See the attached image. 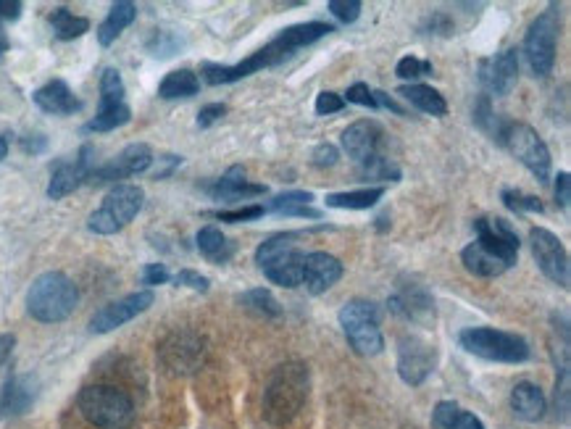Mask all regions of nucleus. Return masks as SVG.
<instances>
[{
	"label": "nucleus",
	"instance_id": "nucleus-1",
	"mask_svg": "<svg viewBox=\"0 0 571 429\" xmlns=\"http://www.w3.org/2000/svg\"><path fill=\"white\" fill-rule=\"evenodd\" d=\"M311 372L303 361L277 366L264 390V419L272 427L285 429L295 422L308 401Z\"/></svg>",
	"mask_w": 571,
	"mask_h": 429
},
{
	"label": "nucleus",
	"instance_id": "nucleus-2",
	"mask_svg": "<svg viewBox=\"0 0 571 429\" xmlns=\"http://www.w3.org/2000/svg\"><path fill=\"white\" fill-rule=\"evenodd\" d=\"M79 303V290L64 272H45L29 285L27 314L40 324L66 322Z\"/></svg>",
	"mask_w": 571,
	"mask_h": 429
},
{
	"label": "nucleus",
	"instance_id": "nucleus-3",
	"mask_svg": "<svg viewBox=\"0 0 571 429\" xmlns=\"http://www.w3.org/2000/svg\"><path fill=\"white\" fill-rule=\"evenodd\" d=\"M79 414L98 429H129L135 422V403L114 385H87L77 395Z\"/></svg>",
	"mask_w": 571,
	"mask_h": 429
},
{
	"label": "nucleus",
	"instance_id": "nucleus-4",
	"mask_svg": "<svg viewBox=\"0 0 571 429\" xmlns=\"http://www.w3.org/2000/svg\"><path fill=\"white\" fill-rule=\"evenodd\" d=\"M298 232H285V235H274L256 248V264L258 269L266 274L269 282L279 287H293L303 285V264H306V253L300 251L298 245Z\"/></svg>",
	"mask_w": 571,
	"mask_h": 429
},
{
	"label": "nucleus",
	"instance_id": "nucleus-5",
	"mask_svg": "<svg viewBox=\"0 0 571 429\" xmlns=\"http://www.w3.org/2000/svg\"><path fill=\"white\" fill-rule=\"evenodd\" d=\"M340 327L345 332V340L358 356H379L385 351V337H382V311L374 301L353 298L340 308Z\"/></svg>",
	"mask_w": 571,
	"mask_h": 429
},
{
	"label": "nucleus",
	"instance_id": "nucleus-6",
	"mask_svg": "<svg viewBox=\"0 0 571 429\" xmlns=\"http://www.w3.org/2000/svg\"><path fill=\"white\" fill-rule=\"evenodd\" d=\"M458 343L472 356L485 358V361H498V364H524L532 351L522 335L503 332L495 327H469L458 335Z\"/></svg>",
	"mask_w": 571,
	"mask_h": 429
},
{
	"label": "nucleus",
	"instance_id": "nucleus-7",
	"mask_svg": "<svg viewBox=\"0 0 571 429\" xmlns=\"http://www.w3.org/2000/svg\"><path fill=\"white\" fill-rule=\"evenodd\" d=\"M145 193L143 187L137 185H114L103 198L100 208H95L90 219H87V229L95 235H116L122 232L140 211H143Z\"/></svg>",
	"mask_w": 571,
	"mask_h": 429
},
{
	"label": "nucleus",
	"instance_id": "nucleus-8",
	"mask_svg": "<svg viewBox=\"0 0 571 429\" xmlns=\"http://www.w3.org/2000/svg\"><path fill=\"white\" fill-rule=\"evenodd\" d=\"M498 143L506 145L508 153H511L519 164L527 166L529 172L537 177V182H548L553 158H550V151L543 137L537 135V129H532L524 122H508L506 119L498 132Z\"/></svg>",
	"mask_w": 571,
	"mask_h": 429
},
{
	"label": "nucleus",
	"instance_id": "nucleus-9",
	"mask_svg": "<svg viewBox=\"0 0 571 429\" xmlns=\"http://www.w3.org/2000/svg\"><path fill=\"white\" fill-rule=\"evenodd\" d=\"M558 29H561V19L556 8H548L529 24L527 37H524V58L535 77H548L556 66Z\"/></svg>",
	"mask_w": 571,
	"mask_h": 429
},
{
	"label": "nucleus",
	"instance_id": "nucleus-10",
	"mask_svg": "<svg viewBox=\"0 0 571 429\" xmlns=\"http://www.w3.org/2000/svg\"><path fill=\"white\" fill-rule=\"evenodd\" d=\"M208 343L195 332H172L158 345V361L169 374L187 377L206 364Z\"/></svg>",
	"mask_w": 571,
	"mask_h": 429
},
{
	"label": "nucleus",
	"instance_id": "nucleus-11",
	"mask_svg": "<svg viewBox=\"0 0 571 429\" xmlns=\"http://www.w3.org/2000/svg\"><path fill=\"white\" fill-rule=\"evenodd\" d=\"M293 56V53L287 51L285 45L279 43L277 37H274L272 43L264 45L261 51L250 53L245 61L240 64H232V66H222V64H203L200 66V74L206 79L208 85H232V82H240V79L250 77V74L261 72V69H272V66H279L282 61Z\"/></svg>",
	"mask_w": 571,
	"mask_h": 429
},
{
	"label": "nucleus",
	"instance_id": "nucleus-12",
	"mask_svg": "<svg viewBox=\"0 0 571 429\" xmlns=\"http://www.w3.org/2000/svg\"><path fill=\"white\" fill-rule=\"evenodd\" d=\"M124 82L122 74L116 69H106L100 74V108L98 114L85 124V132H111L132 119V108L124 101Z\"/></svg>",
	"mask_w": 571,
	"mask_h": 429
},
{
	"label": "nucleus",
	"instance_id": "nucleus-13",
	"mask_svg": "<svg viewBox=\"0 0 571 429\" xmlns=\"http://www.w3.org/2000/svg\"><path fill=\"white\" fill-rule=\"evenodd\" d=\"M529 248H532V256H535L540 272H543L553 285L569 287L571 279L569 253H566L564 243H561L550 229L545 227L529 229Z\"/></svg>",
	"mask_w": 571,
	"mask_h": 429
},
{
	"label": "nucleus",
	"instance_id": "nucleus-14",
	"mask_svg": "<svg viewBox=\"0 0 571 429\" xmlns=\"http://www.w3.org/2000/svg\"><path fill=\"white\" fill-rule=\"evenodd\" d=\"M437 348L427 343L419 335H403L398 343V374L400 379L411 387H419L427 382V377L435 372Z\"/></svg>",
	"mask_w": 571,
	"mask_h": 429
},
{
	"label": "nucleus",
	"instance_id": "nucleus-15",
	"mask_svg": "<svg viewBox=\"0 0 571 429\" xmlns=\"http://www.w3.org/2000/svg\"><path fill=\"white\" fill-rule=\"evenodd\" d=\"M156 301L153 290H140V293L124 295L119 301L106 303V306L95 311V316L90 319V329L95 335H106V332H114V329L124 327L127 322L137 319L140 314H145L150 306Z\"/></svg>",
	"mask_w": 571,
	"mask_h": 429
},
{
	"label": "nucleus",
	"instance_id": "nucleus-16",
	"mask_svg": "<svg viewBox=\"0 0 571 429\" xmlns=\"http://www.w3.org/2000/svg\"><path fill=\"white\" fill-rule=\"evenodd\" d=\"M516 79H519V51L516 48H506V51L479 61V85L490 95H498V98L508 95L516 87Z\"/></svg>",
	"mask_w": 571,
	"mask_h": 429
},
{
	"label": "nucleus",
	"instance_id": "nucleus-17",
	"mask_svg": "<svg viewBox=\"0 0 571 429\" xmlns=\"http://www.w3.org/2000/svg\"><path fill=\"white\" fill-rule=\"evenodd\" d=\"M387 308L400 319L414 324H427L435 319V301L427 293V287L419 285V282H403L400 279L398 290L387 298Z\"/></svg>",
	"mask_w": 571,
	"mask_h": 429
},
{
	"label": "nucleus",
	"instance_id": "nucleus-18",
	"mask_svg": "<svg viewBox=\"0 0 571 429\" xmlns=\"http://www.w3.org/2000/svg\"><path fill=\"white\" fill-rule=\"evenodd\" d=\"M150 164H153V151H150L145 143H132L127 145L122 153L116 158H111L106 166L93 169L90 179L93 185H106V182H119V179L135 177V174L148 172Z\"/></svg>",
	"mask_w": 571,
	"mask_h": 429
},
{
	"label": "nucleus",
	"instance_id": "nucleus-19",
	"mask_svg": "<svg viewBox=\"0 0 571 429\" xmlns=\"http://www.w3.org/2000/svg\"><path fill=\"white\" fill-rule=\"evenodd\" d=\"M474 232H477V243L490 251L493 256L503 258L508 266L516 264V258H519V235H516V229L506 222V219H477L474 222Z\"/></svg>",
	"mask_w": 571,
	"mask_h": 429
},
{
	"label": "nucleus",
	"instance_id": "nucleus-20",
	"mask_svg": "<svg viewBox=\"0 0 571 429\" xmlns=\"http://www.w3.org/2000/svg\"><path fill=\"white\" fill-rule=\"evenodd\" d=\"M93 148L85 145L74 161H56L53 172H50L48 198L50 201H61L66 195H72L77 187H82L93 174Z\"/></svg>",
	"mask_w": 571,
	"mask_h": 429
},
{
	"label": "nucleus",
	"instance_id": "nucleus-21",
	"mask_svg": "<svg viewBox=\"0 0 571 429\" xmlns=\"http://www.w3.org/2000/svg\"><path fill=\"white\" fill-rule=\"evenodd\" d=\"M385 145V129L374 119H361L353 122L343 132V148L348 158H353L356 164H364L369 158L379 156Z\"/></svg>",
	"mask_w": 571,
	"mask_h": 429
},
{
	"label": "nucleus",
	"instance_id": "nucleus-22",
	"mask_svg": "<svg viewBox=\"0 0 571 429\" xmlns=\"http://www.w3.org/2000/svg\"><path fill=\"white\" fill-rule=\"evenodd\" d=\"M343 261L332 253L316 251L306 253V264H303V285L311 295L327 293L329 287L337 285L343 279Z\"/></svg>",
	"mask_w": 571,
	"mask_h": 429
},
{
	"label": "nucleus",
	"instance_id": "nucleus-23",
	"mask_svg": "<svg viewBox=\"0 0 571 429\" xmlns=\"http://www.w3.org/2000/svg\"><path fill=\"white\" fill-rule=\"evenodd\" d=\"M206 193L216 201H250V198L266 195V185L248 182L243 166H232L224 177H219L206 187Z\"/></svg>",
	"mask_w": 571,
	"mask_h": 429
},
{
	"label": "nucleus",
	"instance_id": "nucleus-24",
	"mask_svg": "<svg viewBox=\"0 0 571 429\" xmlns=\"http://www.w3.org/2000/svg\"><path fill=\"white\" fill-rule=\"evenodd\" d=\"M32 101H35V106L40 108V111L53 116L77 114L79 108H82V101L72 93V87L66 85L64 79H50L48 85L35 90Z\"/></svg>",
	"mask_w": 571,
	"mask_h": 429
},
{
	"label": "nucleus",
	"instance_id": "nucleus-25",
	"mask_svg": "<svg viewBox=\"0 0 571 429\" xmlns=\"http://www.w3.org/2000/svg\"><path fill=\"white\" fill-rule=\"evenodd\" d=\"M37 398V382L32 377L16 374L0 390V414L3 416H22L27 414L29 406Z\"/></svg>",
	"mask_w": 571,
	"mask_h": 429
},
{
	"label": "nucleus",
	"instance_id": "nucleus-26",
	"mask_svg": "<svg viewBox=\"0 0 571 429\" xmlns=\"http://www.w3.org/2000/svg\"><path fill=\"white\" fill-rule=\"evenodd\" d=\"M511 408L522 422L532 424L543 419L545 411H548V401H545V393L535 382H519L511 390Z\"/></svg>",
	"mask_w": 571,
	"mask_h": 429
},
{
	"label": "nucleus",
	"instance_id": "nucleus-27",
	"mask_svg": "<svg viewBox=\"0 0 571 429\" xmlns=\"http://www.w3.org/2000/svg\"><path fill=\"white\" fill-rule=\"evenodd\" d=\"M461 261H464L466 272L474 274V277H482V279H493V277H500V274H506L511 266L503 261V258L493 256L490 251H485L482 245L474 240V243H469L464 248V253H461Z\"/></svg>",
	"mask_w": 571,
	"mask_h": 429
},
{
	"label": "nucleus",
	"instance_id": "nucleus-28",
	"mask_svg": "<svg viewBox=\"0 0 571 429\" xmlns=\"http://www.w3.org/2000/svg\"><path fill=\"white\" fill-rule=\"evenodd\" d=\"M195 243H198V251L200 256L211 261V264H229L232 256L237 253V245L229 240V237L222 235V229L214 227V224H208L198 232L195 237Z\"/></svg>",
	"mask_w": 571,
	"mask_h": 429
},
{
	"label": "nucleus",
	"instance_id": "nucleus-29",
	"mask_svg": "<svg viewBox=\"0 0 571 429\" xmlns=\"http://www.w3.org/2000/svg\"><path fill=\"white\" fill-rule=\"evenodd\" d=\"M135 16H137L135 3H129V0H119V3H114L106 19H103V24L98 27V43L103 45V48L114 45L116 37L122 35L129 24L135 22Z\"/></svg>",
	"mask_w": 571,
	"mask_h": 429
},
{
	"label": "nucleus",
	"instance_id": "nucleus-30",
	"mask_svg": "<svg viewBox=\"0 0 571 429\" xmlns=\"http://www.w3.org/2000/svg\"><path fill=\"white\" fill-rule=\"evenodd\" d=\"M332 32H335V27L327 22H306L282 29L277 35V40L285 45L287 51L295 53L300 51V48H306V45H314L316 40H322V37L332 35Z\"/></svg>",
	"mask_w": 571,
	"mask_h": 429
},
{
	"label": "nucleus",
	"instance_id": "nucleus-31",
	"mask_svg": "<svg viewBox=\"0 0 571 429\" xmlns=\"http://www.w3.org/2000/svg\"><path fill=\"white\" fill-rule=\"evenodd\" d=\"M398 95L400 98H406L411 106L419 108V111H424V114H429V116H445L448 114V103H445V98L437 93L435 87L411 82V85L398 87Z\"/></svg>",
	"mask_w": 571,
	"mask_h": 429
},
{
	"label": "nucleus",
	"instance_id": "nucleus-32",
	"mask_svg": "<svg viewBox=\"0 0 571 429\" xmlns=\"http://www.w3.org/2000/svg\"><path fill=\"white\" fill-rule=\"evenodd\" d=\"M200 93V79L193 69H177V72H169L161 85H158V95L164 101H177V98H193Z\"/></svg>",
	"mask_w": 571,
	"mask_h": 429
},
{
	"label": "nucleus",
	"instance_id": "nucleus-33",
	"mask_svg": "<svg viewBox=\"0 0 571 429\" xmlns=\"http://www.w3.org/2000/svg\"><path fill=\"white\" fill-rule=\"evenodd\" d=\"M385 198V187H361V190H345V193L327 195L329 208H350V211H364L377 206Z\"/></svg>",
	"mask_w": 571,
	"mask_h": 429
},
{
	"label": "nucleus",
	"instance_id": "nucleus-34",
	"mask_svg": "<svg viewBox=\"0 0 571 429\" xmlns=\"http://www.w3.org/2000/svg\"><path fill=\"white\" fill-rule=\"evenodd\" d=\"M240 303L248 308L250 314L264 316V319H279V316H282V306H279L272 290H266V287L245 290V293L240 295Z\"/></svg>",
	"mask_w": 571,
	"mask_h": 429
},
{
	"label": "nucleus",
	"instance_id": "nucleus-35",
	"mask_svg": "<svg viewBox=\"0 0 571 429\" xmlns=\"http://www.w3.org/2000/svg\"><path fill=\"white\" fill-rule=\"evenodd\" d=\"M50 27H53L58 40H77V37H82L90 29V22H87L85 16H74L69 8H56L50 14Z\"/></svg>",
	"mask_w": 571,
	"mask_h": 429
},
{
	"label": "nucleus",
	"instance_id": "nucleus-36",
	"mask_svg": "<svg viewBox=\"0 0 571 429\" xmlns=\"http://www.w3.org/2000/svg\"><path fill=\"white\" fill-rule=\"evenodd\" d=\"M358 177L369 182V179H377V182H398L400 179V166L395 164L393 158H387L385 153L369 158L364 164H358Z\"/></svg>",
	"mask_w": 571,
	"mask_h": 429
},
{
	"label": "nucleus",
	"instance_id": "nucleus-37",
	"mask_svg": "<svg viewBox=\"0 0 571 429\" xmlns=\"http://www.w3.org/2000/svg\"><path fill=\"white\" fill-rule=\"evenodd\" d=\"M500 198H503L506 208L516 211V214H543L545 211L540 198H535V195H524L522 190H511V187H506V190L500 193Z\"/></svg>",
	"mask_w": 571,
	"mask_h": 429
},
{
	"label": "nucleus",
	"instance_id": "nucleus-38",
	"mask_svg": "<svg viewBox=\"0 0 571 429\" xmlns=\"http://www.w3.org/2000/svg\"><path fill=\"white\" fill-rule=\"evenodd\" d=\"M311 201H314V193H308V190H290V193H282L277 195V198H272L266 211L285 216L300 206H311Z\"/></svg>",
	"mask_w": 571,
	"mask_h": 429
},
{
	"label": "nucleus",
	"instance_id": "nucleus-39",
	"mask_svg": "<svg viewBox=\"0 0 571 429\" xmlns=\"http://www.w3.org/2000/svg\"><path fill=\"white\" fill-rule=\"evenodd\" d=\"M266 214L264 206H258V203H253V206H243V208H235V211H214V219H219V222H229V224H240V222H253V219H261V216Z\"/></svg>",
	"mask_w": 571,
	"mask_h": 429
},
{
	"label": "nucleus",
	"instance_id": "nucleus-40",
	"mask_svg": "<svg viewBox=\"0 0 571 429\" xmlns=\"http://www.w3.org/2000/svg\"><path fill=\"white\" fill-rule=\"evenodd\" d=\"M395 74H398L400 79H419V77H427V74H432V64L429 61H422V58L416 56H406L400 58L398 66H395Z\"/></svg>",
	"mask_w": 571,
	"mask_h": 429
},
{
	"label": "nucleus",
	"instance_id": "nucleus-41",
	"mask_svg": "<svg viewBox=\"0 0 571 429\" xmlns=\"http://www.w3.org/2000/svg\"><path fill=\"white\" fill-rule=\"evenodd\" d=\"M361 3L358 0H329V11L343 24H353L361 16Z\"/></svg>",
	"mask_w": 571,
	"mask_h": 429
},
{
	"label": "nucleus",
	"instance_id": "nucleus-42",
	"mask_svg": "<svg viewBox=\"0 0 571 429\" xmlns=\"http://www.w3.org/2000/svg\"><path fill=\"white\" fill-rule=\"evenodd\" d=\"M174 285L190 287V290H195V293H208L211 282H208V277H203V274L193 272V269H182V272L174 277Z\"/></svg>",
	"mask_w": 571,
	"mask_h": 429
},
{
	"label": "nucleus",
	"instance_id": "nucleus-43",
	"mask_svg": "<svg viewBox=\"0 0 571 429\" xmlns=\"http://www.w3.org/2000/svg\"><path fill=\"white\" fill-rule=\"evenodd\" d=\"M343 108H345L343 95L329 93V90H324V93L316 95V114H319V116L337 114V111H343Z\"/></svg>",
	"mask_w": 571,
	"mask_h": 429
},
{
	"label": "nucleus",
	"instance_id": "nucleus-44",
	"mask_svg": "<svg viewBox=\"0 0 571 429\" xmlns=\"http://www.w3.org/2000/svg\"><path fill=\"white\" fill-rule=\"evenodd\" d=\"M343 101L356 103V106H364V108H377L372 90H369V85H364V82H356V85H350Z\"/></svg>",
	"mask_w": 571,
	"mask_h": 429
},
{
	"label": "nucleus",
	"instance_id": "nucleus-45",
	"mask_svg": "<svg viewBox=\"0 0 571 429\" xmlns=\"http://www.w3.org/2000/svg\"><path fill=\"white\" fill-rule=\"evenodd\" d=\"M311 161H314L316 169H332V166L340 161V153H337V148L332 143H322V145H316Z\"/></svg>",
	"mask_w": 571,
	"mask_h": 429
},
{
	"label": "nucleus",
	"instance_id": "nucleus-46",
	"mask_svg": "<svg viewBox=\"0 0 571 429\" xmlns=\"http://www.w3.org/2000/svg\"><path fill=\"white\" fill-rule=\"evenodd\" d=\"M172 279L169 269L164 264H148L143 269V285L148 287H156V285H166Z\"/></svg>",
	"mask_w": 571,
	"mask_h": 429
},
{
	"label": "nucleus",
	"instance_id": "nucleus-47",
	"mask_svg": "<svg viewBox=\"0 0 571 429\" xmlns=\"http://www.w3.org/2000/svg\"><path fill=\"white\" fill-rule=\"evenodd\" d=\"M224 114H227V106H224V103H211V106H203L198 114V127L208 129L211 124L219 122Z\"/></svg>",
	"mask_w": 571,
	"mask_h": 429
},
{
	"label": "nucleus",
	"instance_id": "nucleus-48",
	"mask_svg": "<svg viewBox=\"0 0 571 429\" xmlns=\"http://www.w3.org/2000/svg\"><path fill=\"white\" fill-rule=\"evenodd\" d=\"M556 203L564 211H569L571 206V177L569 172H558L556 177Z\"/></svg>",
	"mask_w": 571,
	"mask_h": 429
},
{
	"label": "nucleus",
	"instance_id": "nucleus-49",
	"mask_svg": "<svg viewBox=\"0 0 571 429\" xmlns=\"http://www.w3.org/2000/svg\"><path fill=\"white\" fill-rule=\"evenodd\" d=\"M448 429H485V424L479 422L477 416L464 411V408H458L456 416H453V422H450Z\"/></svg>",
	"mask_w": 571,
	"mask_h": 429
},
{
	"label": "nucleus",
	"instance_id": "nucleus-50",
	"mask_svg": "<svg viewBox=\"0 0 571 429\" xmlns=\"http://www.w3.org/2000/svg\"><path fill=\"white\" fill-rule=\"evenodd\" d=\"M372 95H374V103H377V108L385 106V108H390V111H395L398 116H406V108L398 106V101H395L393 95L382 93V90H372Z\"/></svg>",
	"mask_w": 571,
	"mask_h": 429
},
{
	"label": "nucleus",
	"instance_id": "nucleus-51",
	"mask_svg": "<svg viewBox=\"0 0 571 429\" xmlns=\"http://www.w3.org/2000/svg\"><path fill=\"white\" fill-rule=\"evenodd\" d=\"M22 3L19 0H0V19H11L16 22L22 16Z\"/></svg>",
	"mask_w": 571,
	"mask_h": 429
},
{
	"label": "nucleus",
	"instance_id": "nucleus-52",
	"mask_svg": "<svg viewBox=\"0 0 571 429\" xmlns=\"http://www.w3.org/2000/svg\"><path fill=\"white\" fill-rule=\"evenodd\" d=\"M14 348H16L14 335H0V366L8 364V358L14 353Z\"/></svg>",
	"mask_w": 571,
	"mask_h": 429
},
{
	"label": "nucleus",
	"instance_id": "nucleus-53",
	"mask_svg": "<svg viewBox=\"0 0 571 429\" xmlns=\"http://www.w3.org/2000/svg\"><path fill=\"white\" fill-rule=\"evenodd\" d=\"M45 145H48V140H45L43 135H27L22 140V148L27 153H40L45 148Z\"/></svg>",
	"mask_w": 571,
	"mask_h": 429
},
{
	"label": "nucleus",
	"instance_id": "nucleus-54",
	"mask_svg": "<svg viewBox=\"0 0 571 429\" xmlns=\"http://www.w3.org/2000/svg\"><path fill=\"white\" fill-rule=\"evenodd\" d=\"M6 156H8V137L0 132V161H3Z\"/></svg>",
	"mask_w": 571,
	"mask_h": 429
},
{
	"label": "nucleus",
	"instance_id": "nucleus-55",
	"mask_svg": "<svg viewBox=\"0 0 571 429\" xmlns=\"http://www.w3.org/2000/svg\"><path fill=\"white\" fill-rule=\"evenodd\" d=\"M8 51V40L6 35H3V29H0V58H3V53Z\"/></svg>",
	"mask_w": 571,
	"mask_h": 429
}]
</instances>
